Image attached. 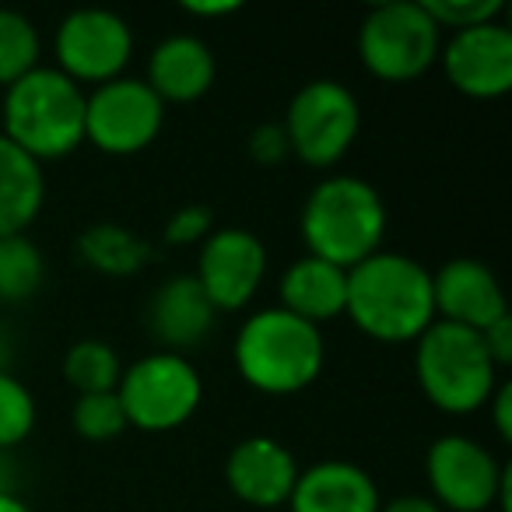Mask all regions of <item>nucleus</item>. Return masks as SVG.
I'll list each match as a JSON object with an SVG mask.
<instances>
[{
	"mask_svg": "<svg viewBox=\"0 0 512 512\" xmlns=\"http://www.w3.org/2000/svg\"><path fill=\"white\" fill-rule=\"evenodd\" d=\"M43 67V36L22 11L0 8V92Z\"/></svg>",
	"mask_w": 512,
	"mask_h": 512,
	"instance_id": "b1692460",
	"label": "nucleus"
},
{
	"mask_svg": "<svg viewBox=\"0 0 512 512\" xmlns=\"http://www.w3.org/2000/svg\"><path fill=\"white\" fill-rule=\"evenodd\" d=\"M71 428L85 442H113L127 432V414L120 407V397L113 393H85L74 397Z\"/></svg>",
	"mask_w": 512,
	"mask_h": 512,
	"instance_id": "a878e982",
	"label": "nucleus"
},
{
	"mask_svg": "<svg viewBox=\"0 0 512 512\" xmlns=\"http://www.w3.org/2000/svg\"><path fill=\"white\" fill-rule=\"evenodd\" d=\"M484 414L491 418V428H495V435L502 442L512 439V383L509 379H502V383L495 386V393L488 397V404H484Z\"/></svg>",
	"mask_w": 512,
	"mask_h": 512,
	"instance_id": "7c9ffc66",
	"label": "nucleus"
},
{
	"mask_svg": "<svg viewBox=\"0 0 512 512\" xmlns=\"http://www.w3.org/2000/svg\"><path fill=\"white\" fill-rule=\"evenodd\" d=\"M46 207V169L0 134V239L29 235Z\"/></svg>",
	"mask_w": 512,
	"mask_h": 512,
	"instance_id": "aec40b11",
	"label": "nucleus"
},
{
	"mask_svg": "<svg viewBox=\"0 0 512 512\" xmlns=\"http://www.w3.org/2000/svg\"><path fill=\"white\" fill-rule=\"evenodd\" d=\"M344 302H348V271L327 264L320 256L302 253L278 278V306L320 330L323 323L341 320Z\"/></svg>",
	"mask_w": 512,
	"mask_h": 512,
	"instance_id": "6ab92c4d",
	"label": "nucleus"
},
{
	"mask_svg": "<svg viewBox=\"0 0 512 512\" xmlns=\"http://www.w3.org/2000/svg\"><path fill=\"white\" fill-rule=\"evenodd\" d=\"M425 15L439 25V32H463L477 29V25L502 22L505 4L502 0H421Z\"/></svg>",
	"mask_w": 512,
	"mask_h": 512,
	"instance_id": "bb28decb",
	"label": "nucleus"
},
{
	"mask_svg": "<svg viewBox=\"0 0 512 512\" xmlns=\"http://www.w3.org/2000/svg\"><path fill=\"white\" fill-rule=\"evenodd\" d=\"M0 134L39 165L71 158L85 144V88L43 64L0 92Z\"/></svg>",
	"mask_w": 512,
	"mask_h": 512,
	"instance_id": "20e7f679",
	"label": "nucleus"
},
{
	"mask_svg": "<svg viewBox=\"0 0 512 512\" xmlns=\"http://www.w3.org/2000/svg\"><path fill=\"white\" fill-rule=\"evenodd\" d=\"M292 158L306 169L330 172L351 155L362 134V102L344 81L313 78L295 88L281 116Z\"/></svg>",
	"mask_w": 512,
	"mask_h": 512,
	"instance_id": "6e6552de",
	"label": "nucleus"
},
{
	"mask_svg": "<svg viewBox=\"0 0 512 512\" xmlns=\"http://www.w3.org/2000/svg\"><path fill=\"white\" fill-rule=\"evenodd\" d=\"M39 421L36 393L22 383L11 369H0V453L29 442Z\"/></svg>",
	"mask_w": 512,
	"mask_h": 512,
	"instance_id": "393cba45",
	"label": "nucleus"
},
{
	"mask_svg": "<svg viewBox=\"0 0 512 512\" xmlns=\"http://www.w3.org/2000/svg\"><path fill=\"white\" fill-rule=\"evenodd\" d=\"M214 512H228V509H214Z\"/></svg>",
	"mask_w": 512,
	"mask_h": 512,
	"instance_id": "f704fd0d",
	"label": "nucleus"
},
{
	"mask_svg": "<svg viewBox=\"0 0 512 512\" xmlns=\"http://www.w3.org/2000/svg\"><path fill=\"white\" fill-rule=\"evenodd\" d=\"M432 306L435 320L474 330V334L509 316L502 281L474 256H453L439 271H432Z\"/></svg>",
	"mask_w": 512,
	"mask_h": 512,
	"instance_id": "2eb2a0df",
	"label": "nucleus"
},
{
	"mask_svg": "<svg viewBox=\"0 0 512 512\" xmlns=\"http://www.w3.org/2000/svg\"><path fill=\"white\" fill-rule=\"evenodd\" d=\"M453 92L474 102H495L512 92V29L502 22L442 36L435 64Z\"/></svg>",
	"mask_w": 512,
	"mask_h": 512,
	"instance_id": "ddd939ff",
	"label": "nucleus"
},
{
	"mask_svg": "<svg viewBox=\"0 0 512 512\" xmlns=\"http://www.w3.org/2000/svg\"><path fill=\"white\" fill-rule=\"evenodd\" d=\"M116 397L127 414V428L144 435H165L193 421L204 404V376L190 355L148 351L123 365Z\"/></svg>",
	"mask_w": 512,
	"mask_h": 512,
	"instance_id": "0eeeda50",
	"label": "nucleus"
},
{
	"mask_svg": "<svg viewBox=\"0 0 512 512\" xmlns=\"http://www.w3.org/2000/svg\"><path fill=\"white\" fill-rule=\"evenodd\" d=\"M144 323H148L158 351L186 355L214 334L218 313L200 292L193 274H172L151 292L148 306H144Z\"/></svg>",
	"mask_w": 512,
	"mask_h": 512,
	"instance_id": "f3484780",
	"label": "nucleus"
},
{
	"mask_svg": "<svg viewBox=\"0 0 512 512\" xmlns=\"http://www.w3.org/2000/svg\"><path fill=\"white\" fill-rule=\"evenodd\" d=\"M299 460L295 453L274 435H246L225 456V488L246 509L274 512L288 505L299 481Z\"/></svg>",
	"mask_w": 512,
	"mask_h": 512,
	"instance_id": "4468645a",
	"label": "nucleus"
},
{
	"mask_svg": "<svg viewBox=\"0 0 512 512\" xmlns=\"http://www.w3.org/2000/svg\"><path fill=\"white\" fill-rule=\"evenodd\" d=\"M344 316L376 344H414L435 323L432 271L411 253L379 249L348 271Z\"/></svg>",
	"mask_w": 512,
	"mask_h": 512,
	"instance_id": "f257e3e1",
	"label": "nucleus"
},
{
	"mask_svg": "<svg viewBox=\"0 0 512 512\" xmlns=\"http://www.w3.org/2000/svg\"><path fill=\"white\" fill-rule=\"evenodd\" d=\"M53 64L78 88H99L127 74L137 53V36L123 15L109 8H78L53 29Z\"/></svg>",
	"mask_w": 512,
	"mask_h": 512,
	"instance_id": "9d476101",
	"label": "nucleus"
},
{
	"mask_svg": "<svg viewBox=\"0 0 512 512\" xmlns=\"http://www.w3.org/2000/svg\"><path fill=\"white\" fill-rule=\"evenodd\" d=\"M379 512H442V509L428 495H418V491H411V495L383 498Z\"/></svg>",
	"mask_w": 512,
	"mask_h": 512,
	"instance_id": "473e14b6",
	"label": "nucleus"
},
{
	"mask_svg": "<svg viewBox=\"0 0 512 512\" xmlns=\"http://www.w3.org/2000/svg\"><path fill=\"white\" fill-rule=\"evenodd\" d=\"M0 512H36V509L11 488V491H0Z\"/></svg>",
	"mask_w": 512,
	"mask_h": 512,
	"instance_id": "72a5a7b5",
	"label": "nucleus"
},
{
	"mask_svg": "<svg viewBox=\"0 0 512 512\" xmlns=\"http://www.w3.org/2000/svg\"><path fill=\"white\" fill-rule=\"evenodd\" d=\"M481 341H484V351H488V358L495 362V369H509L512 365V320L509 316H502V320H495L488 330H481Z\"/></svg>",
	"mask_w": 512,
	"mask_h": 512,
	"instance_id": "c756f323",
	"label": "nucleus"
},
{
	"mask_svg": "<svg viewBox=\"0 0 512 512\" xmlns=\"http://www.w3.org/2000/svg\"><path fill=\"white\" fill-rule=\"evenodd\" d=\"M123 365L127 362H123L120 351L109 341H102V337H81V341H74L64 351L60 372H64V383L78 397H85V393H113L120 386Z\"/></svg>",
	"mask_w": 512,
	"mask_h": 512,
	"instance_id": "4be33fe9",
	"label": "nucleus"
},
{
	"mask_svg": "<svg viewBox=\"0 0 512 512\" xmlns=\"http://www.w3.org/2000/svg\"><path fill=\"white\" fill-rule=\"evenodd\" d=\"M186 18H193V22H221V18H232L242 11L239 0H186L183 8Z\"/></svg>",
	"mask_w": 512,
	"mask_h": 512,
	"instance_id": "2f4dec72",
	"label": "nucleus"
},
{
	"mask_svg": "<svg viewBox=\"0 0 512 512\" xmlns=\"http://www.w3.org/2000/svg\"><path fill=\"white\" fill-rule=\"evenodd\" d=\"M214 232V211L204 204H183L165 218L162 242L169 249H197Z\"/></svg>",
	"mask_w": 512,
	"mask_h": 512,
	"instance_id": "cd10ccee",
	"label": "nucleus"
},
{
	"mask_svg": "<svg viewBox=\"0 0 512 512\" xmlns=\"http://www.w3.org/2000/svg\"><path fill=\"white\" fill-rule=\"evenodd\" d=\"M442 32L421 0H386L358 22L355 53L369 78L383 85H411L439 64Z\"/></svg>",
	"mask_w": 512,
	"mask_h": 512,
	"instance_id": "423d86ee",
	"label": "nucleus"
},
{
	"mask_svg": "<svg viewBox=\"0 0 512 512\" xmlns=\"http://www.w3.org/2000/svg\"><path fill=\"white\" fill-rule=\"evenodd\" d=\"M232 365L249 390L264 397H295L323 376L327 337L281 306L249 309L232 337Z\"/></svg>",
	"mask_w": 512,
	"mask_h": 512,
	"instance_id": "f03ea898",
	"label": "nucleus"
},
{
	"mask_svg": "<svg viewBox=\"0 0 512 512\" xmlns=\"http://www.w3.org/2000/svg\"><path fill=\"white\" fill-rule=\"evenodd\" d=\"M165 130V102L144 78L106 81L85 92V144L109 158H134L148 151Z\"/></svg>",
	"mask_w": 512,
	"mask_h": 512,
	"instance_id": "9b49d317",
	"label": "nucleus"
},
{
	"mask_svg": "<svg viewBox=\"0 0 512 512\" xmlns=\"http://www.w3.org/2000/svg\"><path fill=\"white\" fill-rule=\"evenodd\" d=\"M46 285V256L29 235L0 239V302L22 306Z\"/></svg>",
	"mask_w": 512,
	"mask_h": 512,
	"instance_id": "5701e85b",
	"label": "nucleus"
},
{
	"mask_svg": "<svg viewBox=\"0 0 512 512\" xmlns=\"http://www.w3.org/2000/svg\"><path fill=\"white\" fill-rule=\"evenodd\" d=\"M390 211L369 179L351 172H327L316 179L299 211V235L306 256H320L327 264L351 271L386 242Z\"/></svg>",
	"mask_w": 512,
	"mask_h": 512,
	"instance_id": "7ed1b4c3",
	"label": "nucleus"
},
{
	"mask_svg": "<svg viewBox=\"0 0 512 512\" xmlns=\"http://www.w3.org/2000/svg\"><path fill=\"white\" fill-rule=\"evenodd\" d=\"M414 383L435 411L467 418L484 411L502 372L484 351L481 334L435 320L414 341Z\"/></svg>",
	"mask_w": 512,
	"mask_h": 512,
	"instance_id": "39448f33",
	"label": "nucleus"
},
{
	"mask_svg": "<svg viewBox=\"0 0 512 512\" xmlns=\"http://www.w3.org/2000/svg\"><path fill=\"white\" fill-rule=\"evenodd\" d=\"M218 81V57L211 43L193 32H172L158 39L148 53V74L144 85L169 106H193Z\"/></svg>",
	"mask_w": 512,
	"mask_h": 512,
	"instance_id": "dca6fc26",
	"label": "nucleus"
},
{
	"mask_svg": "<svg viewBox=\"0 0 512 512\" xmlns=\"http://www.w3.org/2000/svg\"><path fill=\"white\" fill-rule=\"evenodd\" d=\"M246 155L249 162H256L260 169H278L292 158L288 137L281 130V123H256L246 134Z\"/></svg>",
	"mask_w": 512,
	"mask_h": 512,
	"instance_id": "c85d7f7f",
	"label": "nucleus"
},
{
	"mask_svg": "<svg viewBox=\"0 0 512 512\" xmlns=\"http://www.w3.org/2000/svg\"><path fill=\"white\" fill-rule=\"evenodd\" d=\"M78 260L99 278H137L151 264V242L120 221H95L74 239Z\"/></svg>",
	"mask_w": 512,
	"mask_h": 512,
	"instance_id": "412c9836",
	"label": "nucleus"
},
{
	"mask_svg": "<svg viewBox=\"0 0 512 512\" xmlns=\"http://www.w3.org/2000/svg\"><path fill=\"white\" fill-rule=\"evenodd\" d=\"M271 253L267 242L246 225H214V232L197 246V278L200 292L214 306L218 316L246 313L256 302L260 288L267 281Z\"/></svg>",
	"mask_w": 512,
	"mask_h": 512,
	"instance_id": "f8f14e48",
	"label": "nucleus"
},
{
	"mask_svg": "<svg viewBox=\"0 0 512 512\" xmlns=\"http://www.w3.org/2000/svg\"><path fill=\"white\" fill-rule=\"evenodd\" d=\"M379 505V484L351 460H316L302 467L288 498L292 512H379Z\"/></svg>",
	"mask_w": 512,
	"mask_h": 512,
	"instance_id": "a211bd4d",
	"label": "nucleus"
},
{
	"mask_svg": "<svg viewBox=\"0 0 512 512\" xmlns=\"http://www.w3.org/2000/svg\"><path fill=\"white\" fill-rule=\"evenodd\" d=\"M425 481L442 512H509L512 467L474 435H439L425 453Z\"/></svg>",
	"mask_w": 512,
	"mask_h": 512,
	"instance_id": "1a4fd4ad",
	"label": "nucleus"
}]
</instances>
